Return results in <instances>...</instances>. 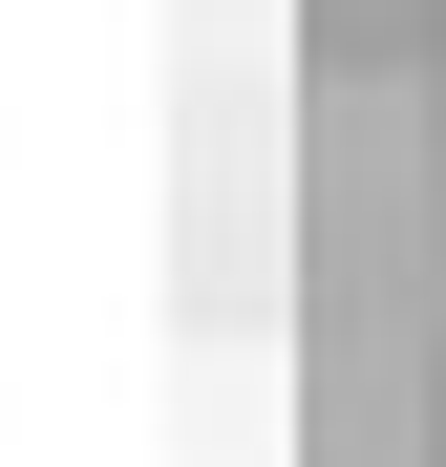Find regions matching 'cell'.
<instances>
[{
	"label": "cell",
	"mask_w": 446,
	"mask_h": 467,
	"mask_svg": "<svg viewBox=\"0 0 446 467\" xmlns=\"http://www.w3.org/2000/svg\"><path fill=\"white\" fill-rule=\"evenodd\" d=\"M297 43H319V86H361V64H425V0H297Z\"/></svg>",
	"instance_id": "1"
}]
</instances>
